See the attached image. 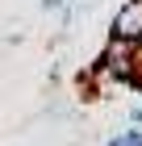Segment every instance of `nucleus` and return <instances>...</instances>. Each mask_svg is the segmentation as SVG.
<instances>
[{
  "label": "nucleus",
  "instance_id": "nucleus-6",
  "mask_svg": "<svg viewBox=\"0 0 142 146\" xmlns=\"http://www.w3.org/2000/svg\"><path fill=\"white\" fill-rule=\"evenodd\" d=\"M105 146H125V134H113V138H109Z\"/></svg>",
  "mask_w": 142,
  "mask_h": 146
},
{
  "label": "nucleus",
  "instance_id": "nucleus-1",
  "mask_svg": "<svg viewBox=\"0 0 142 146\" xmlns=\"http://www.w3.org/2000/svg\"><path fill=\"white\" fill-rule=\"evenodd\" d=\"M96 67L105 71L109 79H117V84H134L142 71V50L134 42H117V38H109L105 42V50H100Z\"/></svg>",
  "mask_w": 142,
  "mask_h": 146
},
{
  "label": "nucleus",
  "instance_id": "nucleus-2",
  "mask_svg": "<svg viewBox=\"0 0 142 146\" xmlns=\"http://www.w3.org/2000/svg\"><path fill=\"white\" fill-rule=\"evenodd\" d=\"M109 38L142 46V0H121L117 17H113V25H109Z\"/></svg>",
  "mask_w": 142,
  "mask_h": 146
},
{
  "label": "nucleus",
  "instance_id": "nucleus-5",
  "mask_svg": "<svg viewBox=\"0 0 142 146\" xmlns=\"http://www.w3.org/2000/svg\"><path fill=\"white\" fill-rule=\"evenodd\" d=\"M130 121H134V129H142V104H138V109H130Z\"/></svg>",
  "mask_w": 142,
  "mask_h": 146
},
{
  "label": "nucleus",
  "instance_id": "nucleus-4",
  "mask_svg": "<svg viewBox=\"0 0 142 146\" xmlns=\"http://www.w3.org/2000/svg\"><path fill=\"white\" fill-rule=\"evenodd\" d=\"M125 146H142V129H125Z\"/></svg>",
  "mask_w": 142,
  "mask_h": 146
},
{
  "label": "nucleus",
  "instance_id": "nucleus-3",
  "mask_svg": "<svg viewBox=\"0 0 142 146\" xmlns=\"http://www.w3.org/2000/svg\"><path fill=\"white\" fill-rule=\"evenodd\" d=\"M67 4H71V0H38V9H42V13H55V9L63 13Z\"/></svg>",
  "mask_w": 142,
  "mask_h": 146
}]
</instances>
